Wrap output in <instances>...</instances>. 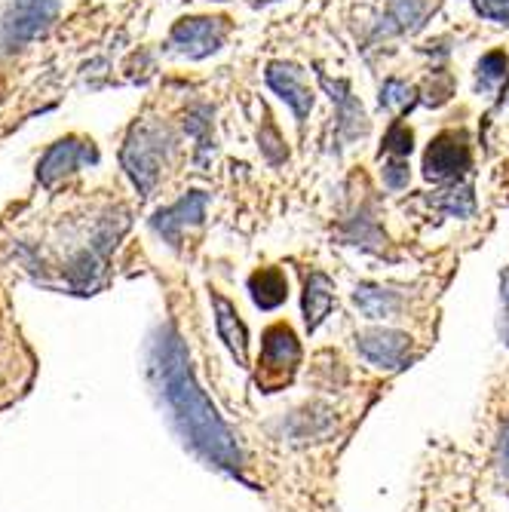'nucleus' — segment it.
<instances>
[{
  "label": "nucleus",
  "instance_id": "aec40b11",
  "mask_svg": "<svg viewBox=\"0 0 509 512\" xmlns=\"http://www.w3.org/2000/svg\"><path fill=\"white\" fill-rule=\"evenodd\" d=\"M473 7L482 19L497 22V25H509V0H473Z\"/></svg>",
  "mask_w": 509,
  "mask_h": 512
},
{
  "label": "nucleus",
  "instance_id": "7ed1b4c3",
  "mask_svg": "<svg viewBox=\"0 0 509 512\" xmlns=\"http://www.w3.org/2000/svg\"><path fill=\"white\" fill-rule=\"evenodd\" d=\"M166 145H169L166 135L157 126H145V129H135L132 138L126 142V148H123V166L142 194H148L160 178Z\"/></svg>",
  "mask_w": 509,
  "mask_h": 512
},
{
  "label": "nucleus",
  "instance_id": "9d476101",
  "mask_svg": "<svg viewBox=\"0 0 509 512\" xmlns=\"http://www.w3.org/2000/svg\"><path fill=\"white\" fill-rule=\"evenodd\" d=\"M212 307H215V325H218L221 341L227 344V350L234 353V359L240 365H249V332H246V322L240 319L237 307L221 292H212Z\"/></svg>",
  "mask_w": 509,
  "mask_h": 512
},
{
  "label": "nucleus",
  "instance_id": "4468645a",
  "mask_svg": "<svg viewBox=\"0 0 509 512\" xmlns=\"http://www.w3.org/2000/svg\"><path fill=\"white\" fill-rule=\"evenodd\" d=\"M80 160H96V151L92 148H86V145H77L74 138H68V142H59V145H53L50 151H46V157H43V163H40V178L50 184L56 175H65V172H71Z\"/></svg>",
  "mask_w": 509,
  "mask_h": 512
},
{
  "label": "nucleus",
  "instance_id": "1a4fd4ad",
  "mask_svg": "<svg viewBox=\"0 0 509 512\" xmlns=\"http://www.w3.org/2000/svg\"><path fill=\"white\" fill-rule=\"evenodd\" d=\"M206 206H209V197H206L203 191H191L188 197H181L175 206L160 209V212L151 218V227L157 230V234H160L166 243L178 246L181 230L188 227V224H200L203 215H206Z\"/></svg>",
  "mask_w": 509,
  "mask_h": 512
},
{
  "label": "nucleus",
  "instance_id": "a211bd4d",
  "mask_svg": "<svg viewBox=\"0 0 509 512\" xmlns=\"http://www.w3.org/2000/svg\"><path fill=\"white\" fill-rule=\"evenodd\" d=\"M411 142H414L411 129H408L405 123H393V126L387 129V138H384V151L402 160V157L411 154Z\"/></svg>",
  "mask_w": 509,
  "mask_h": 512
},
{
  "label": "nucleus",
  "instance_id": "dca6fc26",
  "mask_svg": "<svg viewBox=\"0 0 509 512\" xmlns=\"http://www.w3.org/2000/svg\"><path fill=\"white\" fill-rule=\"evenodd\" d=\"M353 304L368 316V319H384L393 316L399 310V298L396 292H387L381 286H359L353 295Z\"/></svg>",
  "mask_w": 509,
  "mask_h": 512
},
{
  "label": "nucleus",
  "instance_id": "6e6552de",
  "mask_svg": "<svg viewBox=\"0 0 509 512\" xmlns=\"http://www.w3.org/2000/svg\"><path fill=\"white\" fill-rule=\"evenodd\" d=\"M264 80H267V86L276 92V96H280L292 108L295 120H304L310 114L313 92H310V86L304 80V71L298 65H292V62H273V65H267Z\"/></svg>",
  "mask_w": 509,
  "mask_h": 512
},
{
  "label": "nucleus",
  "instance_id": "5701e85b",
  "mask_svg": "<svg viewBox=\"0 0 509 512\" xmlns=\"http://www.w3.org/2000/svg\"><path fill=\"white\" fill-rule=\"evenodd\" d=\"M500 470L509 476V421L500 430Z\"/></svg>",
  "mask_w": 509,
  "mask_h": 512
},
{
  "label": "nucleus",
  "instance_id": "f8f14e48",
  "mask_svg": "<svg viewBox=\"0 0 509 512\" xmlns=\"http://www.w3.org/2000/svg\"><path fill=\"white\" fill-rule=\"evenodd\" d=\"M335 307V283L326 273H310L307 276V286H304V319H307V329H319L322 319H326Z\"/></svg>",
  "mask_w": 509,
  "mask_h": 512
},
{
  "label": "nucleus",
  "instance_id": "f03ea898",
  "mask_svg": "<svg viewBox=\"0 0 509 512\" xmlns=\"http://www.w3.org/2000/svg\"><path fill=\"white\" fill-rule=\"evenodd\" d=\"M301 362V344L292 332V325L286 322H276L264 332V341H261V371H258V384L273 393L276 387H283L292 381L295 368Z\"/></svg>",
  "mask_w": 509,
  "mask_h": 512
},
{
  "label": "nucleus",
  "instance_id": "20e7f679",
  "mask_svg": "<svg viewBox=\"0 0 509 512\" xmlns=\"http://www.w3.org/2000/svg\"><path fill=\"white\" fill-rule=\"evenodd\" d=\"M59 0H10L0 16V43L13 50L50 28Z\"/></svg>",
  "mask_w": 509,
  "mask_h": 512
},
{
  "label": "nucleus",
  "instance_id": "a878e982",
  "mask_svg": "<svg viewBox=\"0 0 509 512\" xmlns=\"http://www.w3.org/2000/svg\"><path fill=\"white\" fill-rule=\"evenodd\" d=\"M252 4H255V7H261V4H270V0H252Z\"/></svg>",
  "mask_w": 509,
  "mask_h": 512
},
{
  "label": "nucleus",
  "instance_id": "0eeeda50",
  "mask_svg": "<svg viewBox=\"0 0 509 512\" xmlns=\"http://www.w3.org/2000/svg\"><path fill=\"white\" fill-rule=\"evenodd\" d=\"M356 350L365 362L387 368V371H399L408 362L411 338L402 332H393V329H372L356 338Z\"/></svg>",
  "mask_w": 509,
  "mask_h": 512
},
{
  "label": "nucleus",
  "instance_id": "39448f33",
  "mask_svg": "<svg viewBox=\"0 0 509 512\" xmlns=\"http://www.w3.org/2000/svg\"><path fill=\"white\" fill-rule=\"evenodd\" d=\"M227 31H230L227 19H218V16H212V19L209 16L181 19L172 25L169 46L188 59H206V56L221 50Z\"/></svg>",
  "mask_w": 509,
  "mask_h": 512
},
{
  "label": "nucleus",
  "instance_id": "ddd939ff",
  "mask_svg": "<svg viewBox=\"0 0 509 512\" xmlns=\"http://www.w3.org/2000/svg\"><path fill=\"white\" fill-rule=\"evenodd\" d=\"M249 295L261 310H276L289 298V283H286L283 270H276V267L255 270L249 276Z\"/></svg>",
  "mask_w": 509,
  "mask_h": 512
},
{
  "label": "nucleus",
  "instance_id": "9b49d317",
  "mask_svg": "<svg viewBox=\"0 0 509 512\" xmlns=\"http://www.w3.org/2000/svg\"><path fill=\"white\" fill-rule=\"evenodd\" d=\"M436 4L439 0H393L375 34L390 37V34H405V31L421 28L424 19L436 10Z\"/></svg>",
  "mask_w": 509,
  "mask_h": 512
},
{
  "label": "nucleus",
  "instance_id": "412c9836",
  "mask_svg": "<svg viewBox=\"0 0 509 512\" xmlns=\"http://www.w3.org/2000/svg\"><path fill=\"white\" fill-rule=\"evenodd\" d=\"M258 142H261V151L267 154V160H270V163H280V160H283L280 154H276V148L283 145V138H280V132H276V126H270V123H267V126L261 129V135H258ZM280 151L286 154V148H280Z\"/></svg>",
  "mask_w": 509,
  "mask_h": 512
},
{
  "label": "nucleus",
  "instance_id": "f257e3e1",
  "mask_svg": "<svg viewBox=\"0 0 509 512\" xmlns=\"http://www.w3.org/2000/svg\"><path fill=\"white\" fill-rule=\"evenodd\" d=\"M151 375L184 442L212 467L243 479V451L237 436L230 433L209 396L194 381L188 350L172 329H160L157 341L151 344Z\"/></svg>",
  "mask_w": 509,
  "mask_h": 512
},
{
  "label": "nucleus",
  "instance_id": "4be33fe9",
  "mask_svg": "<svg viewBox=\"0 0 509 512\" xmlns=\"http://www.w3.org/2000/svg\"><path fill=\"white\" fill-rule=\"evenodd\" d=\"M384 184L390 191H402L405 184H408V166L402 160H393L384 166Z\"/></svg>",
  "mask_w": 509,
  "mask_h": 512
},
{
  "label": "nucleus",
  "instance_id": "b1692460",
  "mask_svg": "<svg viewBox=\"0 0 509 512\" xmlns=\"http://www.w3.org/2000/svg\"><path fill=\"white\" fill-rule=\"evenodd\" d=\"M503 304H506V341H509V267L503 273Z\"/></svg>",
  "mask_w": 509,
  "mask_h": 512
},
{
  "label": "nucleus",
  "instance_id": "393cba45",
  "mask_svg": "<svg viewBox=\"0 0 509 512\" xmlns=\"http://www.w3.org/2000/svg\"><path fill=\"white\" fill-rule=\"evenodd\" d=\"M503 105H509V86H506V92H503Z\"/></svg>",
  "mask_w": 509,
  "mask_h": 512
},
{
  "label": "nucleus",
  "instance_id": "423d86ee",
  "mask_svg": "<svg viewBox=\"0 0 509 512\" xmlns=\"http://www.w3.org/2000/svg\"><path fill=\"white\" fill-rule=\"evenodd\" d=\"M470 169V138L467 132H439L427 154H424V175L430 181H445V178H457Z\"/></svg>",
  "mask_w": 509,
  "mask_h": 512
},
{
  "label": "nucleus",
  "instance_id": "f3484780",
  "mask_svg": "<svg viewBox=\"0 0 509 512\" xmlns=\"http://www.w3.org/2000/svg\"><path fill=\"white\" fill-rule=\"evenodd\" d=\"M506 68H509V59L503 50H491L479 59V89L482 92H491L497 83L506 80Z\"/></svg>",
  "mask_w": 509,
  "mask_h": 512
},
{
  "label": "nucleus",
  "instance_id": "2eb2a0df",
  "mask_svg": "<svg viewBox=\"0 0 509 512\" xmlns=\"http://www.w3.org/2000/svg\"><path fill=\"white\" fill-rule=\"evenodd\" d=\"M319 80H322V86H326V89L332 92V102L341 108V132H344V135H350V138L362 135V132L368 129V123H365V111H362V105L350 96L347 83H344V80H335V83H332L326 74H319Z\"/></svg>",
  "mask_w": 509,
  "mask_h": 512
},
{
  "label": "nucleus",
  "instance_id": "6ab92c4d",
  "mask_svg": "<svg viewBox=\"0 0 509 512\" xmlns=\"http://www.w3.org/2000/svg\"><path fill=\"white\" fill-rule=\"evenodd\" d=\"M408 102H411V86H408L405 80L390 77V80L381 86V105H384V108L399 111V108H405Z\"/></svg>",
  "mask_w": 509,
  "mask_h": 512
}]
</instances>
